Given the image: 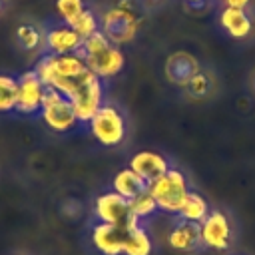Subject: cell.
Instances as JSON below:
<instances>
[{
	"instance_id": "1",
	"label": "cell",
	"mask_w": 255,
	"mask_h": 255,
	"mask_svg": "<svg viewBox=\"0 0 255 255\" xmlns=\"http://www.w3.org/2000/svg\"><path fill=\"white\" fill-rule=\"evenodd\" d=\"M80 56L84 58L86 66L90 72H94L100 80H110L116 74H120V70L126 64V58L122 54V50L118 46H114L104 32H96L92 36H88L82 42L80 48Z\"/></svg>"
},
{
	"instance_id": "2",
	"label": "cell",
	"mask_w": 255,
	"mask_h": 255,
	"mask_svg": "<svg viewBox=\"0 0 255 255\" xmlns=\"http://www.w3.org/2000/svg\"><path fill=\"white\" fill-rule=\"evenodd\" d=\"M32 70L46 84V88L62 92L64 86L70 80L82 76L88 70V66H86L84 58L80 56V52L60 54V56H56V54H42Z\"/></svg>"
},
{
	"instance_id": "3",
	"label": "cell",
	"mask_w": 255,
	"mask_h": 255,
	"mask_svg": "<svg viewBox=\"0 0 255 255\" xmlns=\"http://www.w3.org/2000/svg\"><path fill=\"white\" fill-rule=\"evenodd\" d=\"M62 94L66 98H70V102L76 110V116L82 124H88L92 120V116L104 106L102 80L90 70H86L82 76L70 80L66 84V88L62 90Z\"/></svg>"
},
{
	"instance_id": "4",
	"label": "cell",
	"mask_w": 255,
	"mask_h": 255,
	"mask_svg": "<svg viewBox=\"0 0 255 255\" xmlns=\"http://www.w3.org/2000/svg\"><path fill=\"white\" fill-rule=\"evenodd\" d=\"M147 191L153 195L159 211L169 215H179L181 205L189 193V185L179 169L169 167L163 175L147 183Z\"/></svg>"
},
{
	"instance_id": "5",
	"label": "cell",
	"mask_w": 255,
	"mask_h": 255,
	"mask_svg": "<svg viewBox=\"0 0 255 255\" xmlns=\"http://www.w3.org/2000/svg\"><path fill=\"white\" fill-rule=\"evenodd\" d=\"M137 30H139V16L126 2L116 4L114 8L106 10L100 16V32H104V36L114 46L131 42L135 38Z\"/></svg>"
},
{
	"instance_id": "6",
	"label": "cell",
	"mask_w": 255,
	"mask_h": 255,
	"mask_svg": "<svg viewBox=\"0 0 255 255\" xmlns=\"http://www.w3.org/2000/svg\"><path fill=\"white\" fill-rule=\"evenodd\" d=\"M40 118L56 133L72 131L80 124L70 98H66L62 92L52 90V88L46 90V96H44V102H42V110H40Z\"/></svg>"
},
{
	"instance_id": "7",
	"label": "cell",
	"mask_w": 255,
	"mask_h": 255,
	"mask_svg": "<svg viewBox=\"0 0 255 255\" xmlns=\"http://www.w3.org/2000/svg\"><path fill=\"white\" fill-rule=\"evenodd\" d=\"M90 133L96 137L98 143L102 145H118L126 137V118L122 112L110 104H104L88 122Z\"/></svg>"
},
{
	"instance_id": "8",
	"label": "cell",
	"mask_w": 255,
	"mask_h": 255,
	"mask_svg": "<svg viewBox=\"0 0 255 255\" xmlns=\"http://www.w3.org/2000/svg\"><path fill=\"white\" fill-rule=\"evenodd\" d=\"M18 78V96H16V114L20 116H40L42 102L46 96V84L38 78L34 70L22 72Z\"/></svg>"
},
{
	"instance_id": "9",
	"label": "cell",
	"mask_w": 255,
	"mask_h": 255,
	"mask_svg": "<svg viewBox=\"0 0 255 255\" xmlns=\"http://www.w3.org/2000/svg\"><path fill=\"white\" fill-rule=\"evenodd\" d=\"M84 38L66 22H50L44 26V54H74L80 52Z\"/></svg>"
},
{
	"instance_id": "10",
	"label": "cell",
	"mask_w": 255,
	"mask_h": 255,
	"mask_svg": "<svg viewBox=\"0 0 255 255\" xmlns=\"http://www.w3.org/2000/svg\"><path fill=\"white\" fill-rule=\"evenodd\" d=\"M94 217L102 223H114V225H128V221L133 217L129 211V199L124 195L112 191H104L94 201Z\"/></svg>"
},
{
	"instance_id": "11",
	"label": "cell",
	"mask_w": 255,
	"mask_h": 255,
	"mask_svg": "<svg viewBox=\"0 0 255 255\" xmlns=\"http://www.w3.org/2000/svg\"><path fill=\"white\" fill-rule=\"evenodd\" d=\"M201 225V243L205 247L223 251L231 243V223L227 215L219 209H211L207 217L199 223Z\"/></svg>"
},
{
	"instance_id": "12",
	"label": "cell",
	"mask_w": 255,
	"mask_h": 255,
	"mask_svg": "<svg viewBox=\"0 0 255 255\" xmlns=\"http://www.w3.org/2000/svg\"><path fill=\"white\" fill-rule=\"evenodd\" d=\"M128 225H114L98 221L92 227V243L102 255H124Z\"/></svg>"
},
{
	"instance_id": "13",
	"label": "cell",
	"mask_w": 255,
	"mask_h": 255,
	"mask_svg": "<svg viewBox=\"0 0 255 255\" xmlns=\"http://www.w3.org/2000/svg\"><path fill=\"white\" fill-rule=\"evenodd\" d=\"M199 70V62L195 56L187 54V52H173L167 60H165V76L171 84L175 86H185Z\"/></svg>"
},
{
	"instance_id": "14",
	"label": "cell",
	"mask_w": 255,
	"mask_h": 255,
	"mask_svg": "<svg viewBox=\"0 0 255 255\" xmlns=\"http://www.w3.org/2000/svg\"><path fill=\"white\" fill-rule=\"evenodd\" d=\"M129 167L149 183V181L157 179L159 175H163V173L169 169V163H167V159H165L161 153H157V151H137V153L131 157Z\"/></svg>"
},
{
	"instance_id": "15",
	"label": "cell",
	"mask_w": 255,
	"mask_h": 255,
	"mask_svg": "<svg viewBox=\"0 0 255 255\" xmlns=\"http://www.w3.org/2000/svg\"><path fill=\"white\" fill-rule=\"evenodd\" d=\"M167 241L177 251H193L201 243V225L195 221H185L179 217L177 223L171 227Z\"/></svg>"
},
{
	"instance_id": "16",
	"label": "cell",
	"mask_w": 255,
	"mask_h": 255,
	"mask_svg": "<svg viewBox=\"0 0 255 255\" xmlns=\"http://www.w3.org/2000/svg\"><path fill=\"white\" fill-rule=\"evenodd\" d=\"M151 249H153V243H151L149 233L145 231L141 221L131 217L128 221V235H126L124 255H151Z\"/></svg>"
},
{
	"instance_id": "17",
	"label": "cell",
	"mask_w": 255,
	"mask_h": 255,
	"mask_svg": "<svg viewBox=\"0 0 255 255\" xmlns=\"http://www.w3.org/2000/svg\"><path fill=\"white\" fill-rule=\"evenodd\" d=\"M219 24L231 38H237V40L247 38L251 34V28H253L247 12L237 10V8H223L219 14Z\"/></svg>"
},
{
	"instance_id": "18",
	"label": "cell",
	"mask_w": 255,
	"mask_h": 255,
	"mask_svg": "<svg viewBox=\"0 0 255 255\" xmlns=\"http://www.w3.org/2000/svg\"><path fill=\"white\" fill-rule=\"evenodd\" d=\"M112 189L120 195H124L126 199H133L135 195L147 191V181L137 175L131 167H124L120 169L116 175H114V181H112Z\"/></svg>"
},
{
	"instance_id": "19",
	"label": "cell",
	"mask_w": 255,
	"mask_h": 255,
	"mask_svg": "<svg viewBox=\"0 0 255 255\" xmlns=\"http://www.w3.org/2000/svg\"><path fill=\"white\" fill-rule=\"evenodd\" d=\"M16 42L24 52L44 48V26H38L34 22H22L16 28Z\"/></svg>"
},
{
	"instance_id": "20",
	"label": "cell",
	"mask_w": 255,
	"mask_h": 255,
	"mask_svg": "<svg viewBox=\"0 0 255 255\" xmlns=\"http://www.w3.org/2000/svg\"><path fill=\"white\" fill-rule=\"evenodd\" d=\"M209 213V207H207V201L195 193V191H189L183 205H181V211L177 217L185 219V221H195V223H201Z\"/></svg>"
},
{
	"instance_id": "21",
	"label": "cell",
	"mask_w": 255,
	"mask_h": 255,
	"mask_svg": "<svg viewBox=\"0 0 255 255\" xmlns=\"http://www.w3.org/2000/svg\"><path fill=\"white\" fill-rule=\"evenodd\" d=\"M16 96H18V78L0 72V114L16 112Z\"/></svg>"
},
{
	"instance_id": "22",
	"label": "cell",
	"mask_w": 255,
	"mask_h": 255,
	"mask_svg": "<svg viewBox=\"0 0 255 255\" xmlns=\"http://www.w3.org/2000/svg\"><path fill=\"white\" fill-rule=\"evenodd\" d=\"M129 211L137 221H143V219L151 217L155 211H159V207H157L153 195L149 191H143V193L135 195L133 199H129Z\"/></svg>"
},
{
	"instance_id": "23",
	"label": "cell",
	"mask_w": 255,
	"mask_h": 255,
	"mask_svg": "<svg viewBox=\"0 0 255 255\" xmlns=\"http://www.w3.org/2000/svg\"><path fill=\"white\" fill-rule=\"evenodd\" d=\"M86 10L84 0H56V12L60 16L62 22H66L68 26H72Z\"/></svg>"
},
{
	"instance_id": "24",
	"label": "cell",
	"mask_w": 255,
	"mask_h": 255,
	"mask_svg": "<svg viewBox=\"0 0 255 255\" xmlns=\"http://www.w3.org/2000/svg\"><path fill=\"white\" fill-rule=\"evenodd\" d=\"M183 88H185L187 96H191V98H195V100L207 98V96L211 94V90H213V80H211V76H207L205 72H197Z\"/></svg>"
},
{
	"instance_id": "25",
	"label": "cell",
	"mask_w": 255,
	"mask_h": 255,
	"mask_svg": "<svg viewBox=\"0 0 255 255\" xmlns=\"http://www.w3.org/2000/svg\"><path fill=\"white\" fill-rule=\"evenodd\" d=\"M72 28L86 40L88 36H92V34H96L98 30H100V20H98V16H94V12L92 10H84V14L72 24Z\"/></svg>"
},
{
	"instance_id": "26",
	"label": "cell",
	"mask_w": 255,
	"mask_h": 255,
	"mask_svg": "<svg viewBox=\"0 0 255 255\" xmlns=\"http://www.w3.org/2000/svg\"><path fill=\"white\" fill-rule=\"evenodd\" d=\"M251 0H223L225 8H237V10H245L249 6Z\"/></svg>"
},
{
	"instance_id": "27",
	"label": "cell",
	"mask_w": 255,
	"mask_h": 255,
	"mask_svg": "<svg viewBox=\"0 0 255 255\" xmlns=\"http://www.w3.org/2000/svg\"><path fill=\"white\" fill-rule=\"evenodd\" d=\"M187 2H189L191 6H203V4L207 2V0H187Z\"/></svg>"
},
{
	"instance_id": "28",
	"label": "cell",
	"mask_w": 255,
	"mask_h": 255,
	"mask_svg": "<svg viewBox=\"0 0 255 255\" xmlns=\"http://www.w3.org/2000/svg\"><path fill=\"white\" fill-rule=\"evenodd\" d=\"M145 2H147V4H159L161 0H145Z\"/></svg>"
},
{
	"instance_id": "29",
	"label": "cell",
	"mask_w": 255,
	"mask_h": 255,
	"mask_svg": "<svg viewBox=\"0 0 255 255\" xmlns=\"http://www.w3.org/2000/svg\"><path fill=\"white\" fill-rule=\"evenodd\" d=\"M251 84H253V90H255V74H253V80H251Z\"/></svg>"
},
{
	"instance_id": "30",
	"label": "cell",
	"mask_w": 255,
	"mask_h": 255,
	"mask_svg": "<svg viewBox=\"0 0 255 255\" xmlns=\"http://www.w3.org/2000/svg\"><path fill=\"white\" fill-rule=\"evenodd\" d=\"M2 6H4V0H0V12H2Z\"/></svg>"
}]
</instances>
